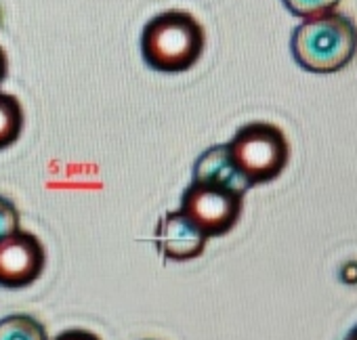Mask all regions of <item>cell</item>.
Listing matches in <instances>:
<instances>
[{
  "mask_svg": "<svg viewBox=\"0 0 357 340\" xmlns=\"http://www.w3.org/2000/svg\"><path fill=\"white\" fill-rule=\"evenodd\" d=\"M206 36L200 22L188 11H164L141 32L143 61L164 74L192 70L204 53Z\"/></svg>",
  "mask_w": 357,
  "mask_h": 340,
  "instance_id": "1",
  "label": "cell"
},
{
  "mask_svg": "<svg viewBox=\"0 0 357 340\" xmlns=\"http://www.w3.org/2000/svg\"><path fill=\"white\" fill-rule=\"evenodd\" d=\"M296 63L313 74H332L347 68L357 53V26L340 13L305 20L292 32Z\"/></svg>",
  "mask_w": 357,
  "mask_h": 340,
  "instance_id": "2",
  "label": "cell"
},
{
  "mask_svg": "<svg viewBox=\"0 0 357 340\" xmlns=\"http://www.w3.org/2000/svg\"><path fill=\"white\" fill-rule=\"evenodd\" d=\"M227 149L250 187L278 179L290 160V145L284 130L269 122L242 126L227 143Z\"/></svg>",
  "mask_w": 357,
  "mask_h": 340,
  "instance_id": "3",
  "label": "cell"
},
{
  "mask_svg": "<svg viewBox=\"0 0 357 340\" xmlns=\"http://www.w3.org/2000/svg\"><path fill=\"white\" fill-rule=\"evenodd\" d=\"M244 196L227 187L196 183L183 192L181 212L206 235L219 238L229 233L242 217Z\"/></svg>",
  "mask_w": 357,
  "mask_h": 340,
  "instance_id": "4",
  "label": "cell"
},
{
  "mask_svg": "<svg viewBox=\"0 0 357 340\" xmlns=\"http://www.w3.org/2000/svg\"><path fill=\"white\" fill-rule=\"evenodd\" d=\"M47 263L43 242L24 229L0 240V286L3 288H26L34 284Z\"/></svg>",
  "mask_w": 357,
  "mask_h": 340,
  "instance_id": "5",
  "label": "cell"
},
{
  "mask_svg": "<svg viewBox=\"0 0 357 340\" xmlns=\"http://www.w3.org/2000/svg\"><path fill=\"white\" fill-rule=\"evenodd\" d=\"M208 238L181 212L174 210L160 219L155 227V244L164 258L192 261L206 248Z\"/></svg>",
  "mask_w": 357,
  "mask_h": 340,
  "instance_id": "6",
  "label": "cell"
},
{
  "mask_svg": "<svg viewBox=\"0 0 357 340\" xmlns=\"http://www.w3.org/2000/svg\"><path fill=\"white\" fill-rule=\"evenodd\" d=\"M194 181L196 183H208L217 187H227L238 194H246L250 190V183L242 177V173L236 168L227 145H215L206 149L194 164Z\"/></svg>",
  "mask_w": 357,
  "mask_h": 340,
  "instance_id": "7",
  "label": "cell"
},
{
  "mask_svg": "<svg viewBox=\"0 0 357 340\" xmlns=\"http://www.w3.org/2000/svg\"><path fill=\"white\" fill-rule=\"evenodd\" d=\"M24 130V107L15 95L0 93V149L11 147Z\"/></svg>",
  "mask_w": 357,
  "mask_h": 340,
  "instance_id": "8",
  "label": "cell"
},
{
  "mask_svg": "<svg viewBox=\"0 0 357 340\" xmlns=\"http://www.w3.org/2000/svg\"><path fill=\"white\" fill-rule=\"evenodd\" d=\"M0 340H49L40 321L30 315H9L0 319Z\"/></svg>",
  "mask_w": 357,
  "mask_h": 340,
  "instance_id": "9",
  "label": "cell"
},
{
  "mask_svg": "<svg viewBox=\"0 0 357 340\" xmlns=\"http://www.w3.org/2000/svg\"><path fill=\"white\" fill-rule=\"evenodd\" d=\"M282 3L292 15L309 20V17H317L324 13H332L338 7L340 0H282Z\"/></svg>",
  "mask_w": 357,
  "mask_h": 340,
  "instance_id": "10",
  "label": "cell"
},
{
  "mask_svg": "<svg viewBox=\"0 0 357 340\" xmlns=\"http://www.w3.org/2000/svg\"><path fill=\"white\" fill-rule=\"evenodd\" d=\"M20 227V210L15 204L7 198L0 196V240H5L7 235L15 233Z\"/></svg>",
  "mask_w": 357,
  "mask_h": 340,
  "instance_id": "11",
  "label": "cell"
},
{
  "mask_svg": "<svg viewBox=\"0 0 357 340\" xmlns=\"http://www.w3.org/2000/svg\"><path fill=\"white\" fill-rule=\"evenodd\" d=\"M53 340H101V338L89 330H68V332H61Z\"/></svg>",
  "mask_w": 357,
  "mask_h": 340,
  "instance_id": "12",
  "label": "cell"
},
{
  "mask_svg": "<svg viewBox=\"0 0 357 340\" xmlns=\"http://www.w3.org/2000/svg\"><path fill=\"white\" fill-rule=\"evenodd\" d=\"M7 72H9V59H7L5 49L0 47V84H3V80L7 78Z\"/></svg>",
  "mask_w": 357,
  "mask_h": 340,
  "instance_id": "13",
  "label": "cell"
},
{
  "mask_svg": "<svg viewBox=\"0 0 357 340\" xmlns=\"http://www.w3.org/2000/svg\"><path fill=\"white\" fill-rule=\"evenodd\" d=\"M342 340H357V323H355V325H353V327L347 332V336H344Z\"/></svg>",
  "mask_w": 357,
  "mask_h": 340,
  "instance_id": "14",
  "label": "cell"
},
{
  "mask_svg": "<svg viewBox=\"0 0 357 340\" xmlns=\"http://www.w3.org/2000/svg\"><path fill=\"white\" fill-rule=\"evenodd\" d=\"M0 22H3V15H0Z\"/></svg>",
  "mask_w": 357,
  "mask_h": 340,
  "instance_id": "15",
  "label": "cell"
}]
</instances>
